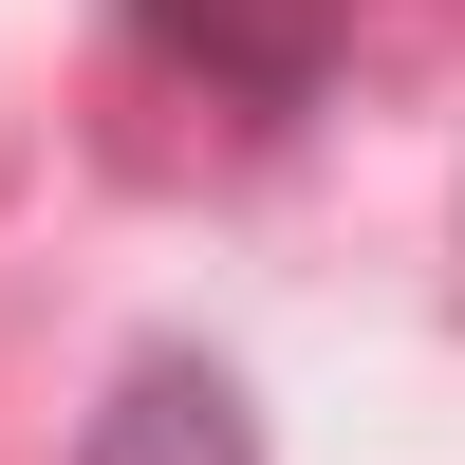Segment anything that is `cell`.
I'll list each match as a JSON object with an SVG mask.
<instances>
[{
	"mask_svg": "<svg viewBox=\"0 0 465 465\" xmlns=\"http://www.w3.org/2000/svg\"><path fill=\"white\" fill-rule=\"evenodd\" d=\"M131 37L168 74H205L223 112H317V74H335V0H131Z\"/></svg>",
	"mask_w": 465,
	"mask_h": 465,
	"instance_id": "obj_1",
	"label": "cell"
},
{
	"mask_svg": "<svg viewBox=\"0 0 465 465\" xmlns=\"http://www.w3.org/2000/svg\"><path fill=\"white\" fill-rule=\"evenodd\" d=\"M74 465H261V410H242L223 354H131L112 410L74 429Z\"/></svg>",
	"mask_w": 465,
	"mask_h": 465,
	"instance_id": "obj_2",
	"label": "cell"
}]
</instances>
